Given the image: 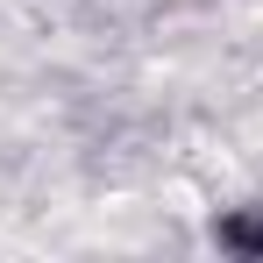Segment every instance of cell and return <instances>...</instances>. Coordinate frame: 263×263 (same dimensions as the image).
<instances>
[{
	"label": "cell",
	"instance_id": "obj_1",
	"mask_svg": "<svg viewBox=\"0 0 263 263\" xmlns=\"http://www.w3.org/2000/svg\"><path fill=\"white\" fill-rule=\"evenodd\" d=\"M214 242L228 256H263V206H228L214 220Z\"/></svg>",
	"mask_w": 263,
	"mask_h": 263
}]
</instances>
